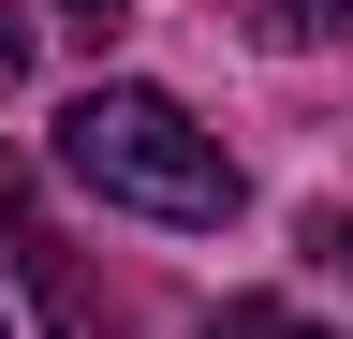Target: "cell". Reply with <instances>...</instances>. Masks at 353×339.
I'll use <instances>...</instances> for the list:
<instances>
[{"mask_svg":"<svg viewBox=\"0 0 353 339\" xmlns=\"http://www.w3.org/2000/svg\"><path fill=\"white\" fill-rule=\"evenodd\" d=\"M59 162L103 206H132V222H236V162H221V133L176 89H132V74H103V89H74L59 104Z\"/></svg>","mask_w":353,"mask_h":339,"instance_id":"6da1fadb","label":"cell"},{"mask_svg":"<svg viewBox=\"0 0 353 339\" xmlns=\"http://www.w3.org/2000/svg\"><path fill=\"white\" fill-rule=\"evenodd\" d=\"M250 30H265V45H324V30H353V0H265Z\"/></svg>","mask_w":353,"mask_h":339,"instance_id":"7a4b0ae2","label":"cell"},{"mask_svg":"<svg viewBox=\"0 0 353 339\" xmlns=\"http://www.w3.org/2000/svg\"><path fill=\"white\" fill-rule=\"evenodd\" d=\"M206 339H324V325H294V310H280V295H236V310H221Z\"/></svg>","mask_w":353,"mask_h":339,"instance_id":"3957f363","label":"cell"},{"mask_svg":"<svg viewBox=\"0 0 353 339\" xmlns=\"http://www.w3.org/2000/svg\"><path fill=\"white\" fill-rule=\"evenodd\" d=\"M0 89H30V15L0 0Z\"/></svg>","mask_w":353,"mask_h":339,"instance_id":"277c9868","label":"cell"},{"mask_svg":"<svg viewBox=\"0 0 353 339\" xmlns=\"http://www.w3.org/2000/svg\"><path fill=\"white\" fill-rule=\"evenodd\" d=\"M324 251H339V280H353V206H324Z\"/></svg>","mask_w":353,"mask_h":339,"instance_id":"5b68a950","label":"cell"},{"mask_svg":"<svg viewBox=\"0 0 353 339\" xmlns=\"http://www.w3.org/2000/svg\"><path fill=\"white\" fill-rule=\"evenodd\" d=\"M74 15H88V30H103V15H132V0H74Z\"/></svg>","mask_w":353,"mask_h":339,"instance_id":"8992f818","label":"cell"},{"mask_svg":"<svg viewBox=\"0 0 353 339\" xmlns=\"http://www.w3.org/2000/svg\"><path fill=\"white\" fill-rule=\"evenodd\" d=\"M0 339H15V325H0Z\"/></svg>","mask_w":353,"mask_h":339,"instance_id":"52a82bcc","label":"cell"}]
</instances>
